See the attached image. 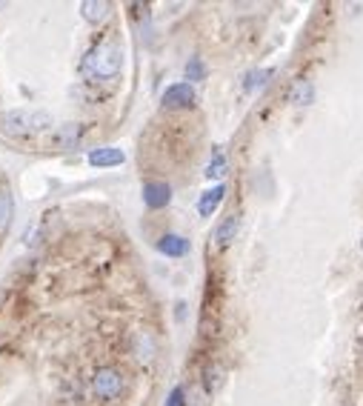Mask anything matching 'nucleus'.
I'll list each match as a JSON object with an SVG mask.
<instances>
[{"mask_svg": "<svg viewBox=\"0 0 363 406\" xmlns=\"http://www.w3.org/2000/svg\"><path fill=\"white\" fill-rule=\"evenodd\" d=\"M55 129V117L46 109H9L0 115V132L15 140H32Z\"/></svg>", "mask_w": 363, "mask_h": 406, "instance_id": "1", "label": "nucleus"}, {"mask_svg": "<svg viewBox=\"0 0 363 406\" xmlns=\"http://www.w3.org/2000/svg\"><path fill=\"white\" fill-rule=\"evenodd\" d=\"M120 69H124V52H120V46L112 43V40L94 43L81 60V75L89 83L112 81V78L120 75Z\"/></svg>", "mask_w": 363, "mask_h": 406, "instance_id": "2", "label": "nucleus"}, {"mask_svg": "<svg viewBox=\"0 0 363 406\" xmlns=\"http://www.w3.org/2000/svg\"><path fill=\"white\" fill-rule=\"evenodd\" d=\"M92 392L103 403H115L120 395L126 392V375L120 372L117 366H103L92 378Z\"/></svg>", "mask_w": 363, "mask_h": 406, "instance_id": "3", "label": "nucleus"}, {"mask_svg": "<svg viewBox=\"0 0 363 406\" xmlns=\"http://www.w3.org/2000/svg\"><path fill=\"white\" fill-rule=\"evenodd\" d=\"M195 101H198L195 86H192V83H186V81H180V83H172V86H166L163 98H160V103H163L166 109H192V106H195Z\"/></svg>", "mask_w": 363, "mask_h": 406, "instance_id": "4", "label": "nucleus"}, {"mask_svg": "<svg viewBox=\"0 0 363 406\" xmlns=\"http://www.w3.org/2000/svg\"><path fill=\"white\" fill-rule=\"evenodd\" d=\"M81 140H83V126L81 124H60L49 132V137H46V143H49L52 149H75Z\"/></svg>", "mask_w": 363, "mask_h": 406, "instance_id": "5", "label": "nucleus"}, {"mask_svg": "<svg viewBox=\"0 0 363 406\" xmlns=\"http://www.w3.org/2000/svg\"><path fill=\"white\" fill-rule=\"evenodd\" d=\"M143 203L146 209H166L172 203V186L166 180H146L143 183Z\"/></svg>", "mask_w": 363, "mask_h": 406, "instance_id": "6", "label": "nucleus"}, {"mask_svg": "<svg viewBox=\"0 0 363 406\" xmlns=\"http://www.w3.org/2000/svg\"><path fill=\"white\" fill-rule=\"evenodd\" d=\"M86 160H89V166H94V169H115V166L126 163V152L117 149V146H101V149H89Z\"/></svg>", "mask_w": 363, "mask_h": 406, "instance_id": "7", "label": "nucleus"}, {"mask_svg": "<svg viewBox=\"0 0 363 406\" xmlns=\"http://www.w3.org/2000/svg\"><path fill=\"white\" fill-rule=\"evenodd\" d=\"M189 249H192L189 237H183L178 232H166V235L158 237V252L166 255V257H183Z\"/></svg>", "mask_w": 363, "mask_h": 406, "instance_id": "8", "label": "nucleus"}, {"mask_svg": "<svg viewBox=\"0 0 363 406\" xmlns=\"http://www.w3.org/2000/svg\"><path fill=\"white\" fill-rule=\"evenodd\" d=\"M223 198H226V183H214L212 189L201 192V198H198V214H201V218H212V214L217 212V206L223 203Z\"/></svg>", "mask_w": 363, "mask_h": 406, "instance_id": "9", "label": "nucleus"}, {"mask_svg": "<svg viewBox=\"0 0 363 406\" xmlns=\"http://www.w3.org/2000/svg\"><path fill=\"white\" fill-rule=\"evenodd\" d=\"M237 232H240V214L237 212H229L226 218L217 223V229H214V241H217V246L221 249H226L235 237H237Z\"/></svg>", "mask_w": 363, "mask_h": 406, "instance_id": "10", "label": "nucleus"}, {"mask_svg": "<svg viewBox=\"0 0 363 406\" xmlns=\"http://www.w3.org/2000/svg\"><path fill=\"white\" fill-rule=\"evenodd\" d=\"M289 101L295 106H312L314 103V83L309 78H298L289 89Z\"/></svg>", "mask_w": 363, "mask_h": 406, "instance_id": "11", "label": "nucleus"}, {"mask_svg": "<svg viewBox=\"0 0 363 406\" xmlns=\"http://www.w3.org/2000/svg\"><path fill=\"white\" fill-rule=\"evenodd\" d=\"M81 15L86 23H103L112 15V3H106V0H83Z\"/></svg>", "mask_w": 363, "mask_h": 406, "instance_id": "12", "label": "nucleus"}, {"mask_svg": "<svg viewBox=\"0 0 363 406\" xmlns=\"http://www.w3.org/2000/svg\"><path fill=\"white\" fill-rule=\"evenodd\" d=\"M229 172V160H226V152L221 149V146H214L212 149V158H209V163H206V178L209 180H221L223 175Z\"/></svg>", "mask_w": 363, "mask_h": 406, "instance_id": "13", "label": "nucleus"}, {"mask_svg": "<svg viewBox=\"0 0 363 406\" xmlns=\"http://www.w3.org/2000/svg\"><path fill=\"white\" fill-rule=\"evenodd\" d=\"M15 218V198L9 189H0V232H6Z\"/></svg>", "mask_w": 363, "mask_h": 406, "instance_id": "14", "label": "nucleus"}, {"mask_svg": "<svg viewBox=\"0 0 363 406\" xmlns=\"http://www.w3.org/2000/svg\"><path fill=\"white\" fill-rule=\"evenodd\" d=\"M135 355L140 357V361H152L155 341H152L149 332H137V335H135Z\"/></svg>", "mask_w": 363, "mask_h": 406, "instance_id": "15", "label": "nucleus"}, {"mask_svg": "<svg viewBox=\"0 0 363 406\" xmlns=\"http://www.w3.org/2000/svg\"><path fill=\"white\" fill-rule=\"evenodd\" d=\"M275 75L272 69H255V71H249V75L244 78V89L246 92H255V89H263L266 83H269V78Z\"/></svg>", "mask_w": 363, "mask_h": 406, "instance_id": "16", "label": "nucleus"}, {"mask_svg": "<svg viewBox=\"0 0 363 406\" xmlns=\"http://www.w3.org/2000/svg\"><path fill=\"white\" fill-rule=\"evenodd\" d=\"M223 384V369L217 366V364H212V366H206V372H203V389L212 395L217 387Z\"/></svg>", "mask_w": 363, "mask_h": 406, "instance_id": "17", "label": "nucleus"}, {"mask_svg": "<svg viewBox=\"0 0 363 406\" xmlns=\"http://www.w3.org/2000/svg\"><path fill=\"white\" fill-rule=\"evenodd\" d=\"M206 78V63L201 58H189L186 63V83H201Z\"/></svg>", "mask_w": 363, "mask_h": 406, "instance_id": "18", "label": "nucleus"}, {"mask_svg": "<svg viewBox=\"0 0 363 406\" xmlns=\"http://www.w3.org/2000/svg\"><path fill=\"white\" fill-rule=\"evenodd\" d=\"M163 406H186V389L183 387H175L172 392H169V398H166Z\"/></svg>", "mask_w": 363, "mask_h": 406, "instance_id": "19", "label": "nucleus"}, {"mask_svg": "<svg viewBox=\"0 0 363 406\" xmlns=\"http://www.w3.org/2000/svg\"><path fill=\"white\" fill-rule=\"evenodd\" d=\"M360 349H363V341H360Z\"/></svg>", "mask_w": 363, "mask_h": 406, "instance_id": "20", "label": "nucleus"}]
</instances>
